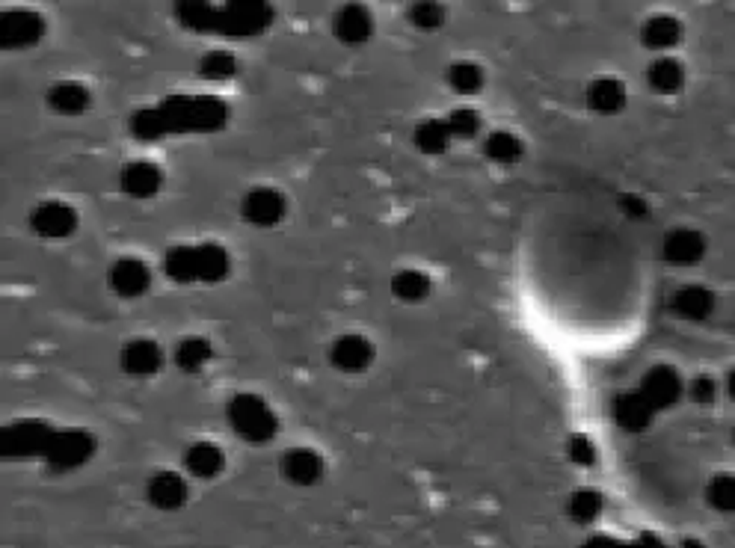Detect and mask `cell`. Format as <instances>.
Listing matches in <instances>:
<instances>
[{
    "label": "cell",
    "instance_id": "6da1fadb",
    "mask_svg": "<svg viewBox=\"0 0 735 548\" xmlns=\"http://www.w3.org/2000/svg\"><path fill=\"white\" fill-rule=\"evenodd\" d=\"M226 415L232 430L252 445L270 442L279 430L276 412L258 394H235L226 406Z\"/></svg>",
    "mask_w": 735,
    "mask_h": 548
},
{
    "label": "cell",
    "instance_id": "7a4b0ae2",
    "mask_svg": "<svg viewBox=\"0 0 735 548\" xmlns=\"http://www.w3.org/2000/svg\"><path fill=\"white\" fill-rule=\"evenodd\" d=\"M161 113L169 131H211L226 119V107L217 98H169Z\"/></svg>",
    "mask_w": 735,
    "mask_h": 548
},
{
    "label": "cell",
    "instance_id": "3957f363",
    "mask_svg": "<svg viewBox=\"0 0 735 548\" xmlns=\"http://www.w3.org/2000/svg\"><path fill=\"white\" fill-rule=\"evenodd\" d=\"M30 226L39 237H51V240H60V237L75 235L78 229V211L69 205V202H57V199H48V202H39L30 214Z\"/></svg>",
    "mask_w": 735,
    "mask_h": 548
},
{
    "label": "cell",
    "instance_id": "277c9868",
    "mask_svg": "<svg viewBox=\"0 0 735 548\" xmlns=\"http://www.w3.org/2000/svg\"><path fill=\"white\" fill-rule=\"evenodd\" d=\"M241 214L249 226L270 229L285 217V196L273 187H252L241 202Z\"/></svg>",
    "mask_w": 735,
    "mask_h": 548
},
{
    "label": "cell",
    "instance_id": "5b68a950",
    "mask_svg": "<svg viewBox=\"0 0 735 548\" xmlns=\"http://www.w3.org/2000/svg\"><path fill=\"white\" fill-rule=\"evenodd\" d=\"M95 451V439L89 433L81 430H69V433H54L48 448H45V457L57 466V469H78L81 463H86Z\"/></svg>",
    "mask_w": 735,
    "mask_h": 548
},
{
    "label": "cell",
    "instance_id": "8992f818",
    "mask_svg": "<svg viewBox=\"0 0 735 548\" xmlns=\"http://www.w3.org/2000/svg\"><path fill=\"white\" fill-rule=\"evenodd\" d=\"M641 397L653 406V409H670L679 397H682V380L673 368L667 365H655L644 374L641 380Z\"/></svg>",
    "mask_w": 735,
    "mask_h": 548
},
{
    "label": "cell",
    "instance_id": "52a82bcc",
    "mask_svg": "<svg viewBox=\"0 0 735 548\" xmlns=\"http://www.w3.org/2000/svg\"><path fill=\"white\" fill-rule=\"evenodd\" d=\"M329 359L338 371H347V374H359L371 365L374 359V347L365 335H356V332H347L341 338H335V344L329 347Z\"/></svg>",
    "mask_w": 735,
    "mask_h": 548
},
{
    "label": "cell",
    "instance_id": "ba28073f",
    "mask_svg": "<svg viewBox=\"0 0 735 548\" xmlns=\"http://www.w3.org/2000/svg\"><path fill=\"white\" fill-rule=\"evenodd\" d=\"M661 252L676 267H694L706 255V237L694 232V229H673V232L664 235Z\"/></svg>",
    "mask_w": 735,
    "mask_h": 548
},
{
    "label": "cell",
    "instance_id": "9c48e42d",
    "mask_svg": "<svg viewBox=\"0 0 735 548\" xmlns=\"http://www.w3.org/2000/svg\"><path fill=\"white\" fill-rule=\"evenodd\" d=\"M152 285V273L140 258H119L110 267V288L119 297H143Z\"/></svg>",
    "mask_w": 735,
    "mask_h": 548
},
{
    "label": "cell",
    "instance_id": "30bf717a",
    "mask_svg": "<svg viewBox=\"0 0 735 548\" xmlns=\"http://www.w3.org/2000/svg\"><path fill=\"white\" fill-rule=\"evenodd\" d=\"M164 365V350L152 338H134L122 347V368L131 377H152Z\"/></svg>",
    "mask_w": 735,
    "mask_h": 548
},
{
    "label": "cell",
    "instance_id": "8fae6325",
    "mask_svg": "<svg viewBox=\"0 0 735 548\" xmlns=\"http://www.w3.org/2000/svg\"><path fill=\"white\" fill-rule=\"evenodd\" d=\"M119 184L131 199H152L164 187V172L149 160H131L122 169Z\"/></svg>",
    "mask_w": 735,
    "mask_h": 548
},
{
    "label": "cell",
    "instance_id": "7c38bea8",
    "mask_svg": "<svg viewBox=\"0 0 735 548\" xmlns=\"http://www.w3.org/2000/svg\"><path fill=\"white\" fill-rule=\"evenodd\" d=\"M282 474L294 486H315L324 477V460L312 448H291L282 457Z\"/></svg>",
    "mask_w": 735,
    "mask_h": 548
},
{
    "label": "cell",
    "instance_id": "4fadbf2b",
    "mask_svg": "<svg viewBox=\"0 0 735 548\" xmlns=\"http://www.w3.org/2000/svg\"><path fill=\"white\" fill-rule=\"evenodd\" d=\"M332 30H335V36H338L344 45H362V42L371 39L374 21H371V15H368L365 6L350 3V6H344V9L335 12Z\"/></svg>",
    "mask_w": 735,
    "mask_h": 548
},
{
    "label": "cell",
    "instance_id": "5bb4252c",
    "mask_svg": "<svg viewBox=\"0 0 735 548\" xmlns=\"http://www.w3.org/2000/svg\"><path fill=\"white\" fill-rule=\"evenodd\" d=\"M3 42L9 48H27V45H36L45 33V24L39 15L33 12H24V9H15V12H6L3 15Z\"/></svg>",
    "mask_w": 735,
    "mask_h": 548
},
{
    "label": "cell",
    "instance_id": "9a60e30c",
    "mask_svg": "<svg viewBox=\"0 0 735 548\" xmlns=\"http://www.w3.org/2000/svg\"><path fill=\"white\" fill-rule=\"evenodd\" d=\"M146 495H149L152 507H158V510H178L187 501V483L178 471H158V474H152Z\"/></svg>",
    "mask_w": 735,
    "mask_h": 548
},
{
    "label": "cell",
    "instance_id": "2e32d148",
    "mask_svg": "<svg viewBox=\"0 0 735 548\" xmlns=\"http://www.w3.org/2000/svg\"><path fill=\"white\" fill-rule=\"evenodd\" d=\"M673 312L685 320H706L709 314L715 312V294L703 285H682L673 300H670Z\"/></svg>",
    "mask_w": 735,
    "mask_h": 548
},
{
    "label": "cell",
    "instance_id": "e0dca14e",
    "mask_svg": "<svg viewBox=\"0 0 735 548\" xmlns=\"http://www.w3.org/2000/svg\"><path fill=\"white\" fill-rule=\"evenodd\" d=\"M587 107L602 116H614L626 107V86L617 78H596L587 86Z\"/></svg>",
    "mask_w": 735,
    "mask_h": 548
},
{
    "label": "cell",
    "instance_id": "ac0fdd59",
    "mask_svg": "<svg viewBox=\"0 0 735 548\" xmlns=\"http://www.w3.org/2000/svg\"><path fill=\"white\" fill-rule=\"evenodd\" d=\"M653 412L655 409L641 397V392L620 394V397L614 400V418H617V424H620L623 430H632V433L650 427Z\"/></svg>",
    "mask_w": 735,
    "mask_h": 548
},
{
    "label": "cell",
    "instance_id": "d6986e66",
    "mask_svg": "<svg viewBox=\"0 0 735 548\" xmlns=\"http://www.w3.org/2000/svg\"><path fill=\"white\" fill-rule=\"evenodd\" d=\"M223 466H226V457L211 442H196V445H190L184 451V469L190 471L193 477H202V480L217 477L223 471Z\"/></svg>",
    "mask_w": 735,
    "mask_h": 548
},
{
    "label": "cell",
    "instance_id": "ffe728a7",
    "mask_svg": "<svg viewBox=\"0 0 735 548\" xmlns=\"http://www.w3.org/2000/svg\"><path fill=\"white\" fill-rule=\"evenodd\" d=\"M193 258H196V282H220L229 273V255L217 243L193 246Z\"/></svg>",
    "mask_w": 735,
    "mask_h": 548
},
{
    "label": "cell",
    "instance_id": "44dd1931",
    "mask_svg": "<svg viewBox=\"0 0 735 548\" xmlns=\"http://www.w3.org/2000/svg\"><path fill=\"white\" fill-rule=\"evenodd\" d=\"M48 104L63 116H78L89 107V92L78 80H60L48 92Z\"/></svg>",
    "mask_w": 735,
    "mask_h": 548
},
{
    "label": "cell",
    "instance_id": "7402d4cb",
    "mask_svg": "<svg viewBox=\"0 0 735 548\" xmlns=\"http://www.w3.org/2000/svg\"><path fill=\"white\" fill-rule=\"evenodd\" d=\"M641 39H644V45L653 48V51H667V48H673V45L682 39V24H679L673 15H653V18L644 24Z\"/></svg>",
    "mask_w": 735,
    "mask_h": 548
},
{
    "label": "cell",
    "instance_id": "603a6c76",
    "mask_svg": "<svg viewBox=\"0 0 735 548\" xmlns=\"http://www.w3.org/2000/svg\"><path fill=\"white\" fill-rule=\"evenodd\" d=\"M647 80H650V86H653L655 92L673 95V92H679L682 83H685V69H682V63L673 60V57H658L653 66H650V72H647Z\"/></svg>",
    "mask_w": 735,
    "mask_h": 548
},
{
    "label": "cell",
    "instance_id": "cb8c5ba5",
    "mask_svg": "<svg viewBox=\"0 0 735 548\" xmlns=\"http://www.w3.org/2000/svg\"><path fill=\"white\" fill-rule=\"evenodd\" d=\"M448 143H451V131H448L445 119H424L415 128V146L424 155H442L448 149Z\"/></svg>",
    "mask_w": 735,
    "mask_h": 548
},
{
    "label": "cell",
    "instance_id": "d4e9b609",
    "mask_svg": "<svg viewBox=\"0 0 735 548\" xmlns=\"http://www.w3.org/2000/svg\"><path fill=\"white\" fill-rule=\"evenodd\" d=\"M211 359H214V350H211V344H208L205 338H184V341L178 344V350H175V362H178V368L187 371V374L202 371Z\"/></svg>",
    "mask_w": 735,
    "mask_h": 548
},
{
    "label": "cell",
    "instance_id": "484cf974",
    "mask_svg": "<svg viewBox=\"0 0 735 548\" xmlns=\"http://www.w3.org/2000/svg\"><path fill=\"white\" fill-rule=\"evenodd\" d=\"M392 294L404 303H421L430 294V279L421 270H401L392 279Z\"/></svg>",
    "mask_w": 735,
    "mask_h": 548
},
{
    "label": "cell",
    "instance_id": "4316f807",
    "mask_svg": "<svg viewBox=\"0 0 735 548\" xmlns=\"http://www.w3.org/2000/svg\"><path fill=\"white\" fill-rule=\"evenodd\" d=\"M706 501L715 513H735V474L724 471V474H715L706 486Z\"/></svg>",
    "mask_w": 735,
    "mask_h": 548
},
{
    "label": "cell",
    "instance_id": "83f0119b",
    "mask_svg": "<svg viewBox=\"0 0 735 548\" xmlns=\"http://www.w3.org/2000/svg\"><path fill=\"white\" fill-rule=\"evenodd\" d=\"M525 152L522 140L510 131H492L490 137L484 140V155L495 160V163H516Z\"/></svg>",
    "mask_w": 735,
    "mask_h": 548
},
{
    "label": "cell",
    "instance_id": "f1b7e54d",
    "mask_svg": "<svg viewBox=\"0 0 735 548\" xmlns=\"http://www.w3.org/2000/svg\"><path fill=\"white\" fill-rule=\"evenodd\" d=\"M448 83L460 92V95H478L481 86H484V72L478 63L472 60H457L451 69H448Z\"/></svg>",
    "mask_w": 735,
    "mask_h": 548
},
{
    "label": "cell",
    "instance_id": "f546056e",
    "mask_svg": "<svg viewBox=\"0 0 735 548\" xmlns=\"http://www.w3.org/2000/svg\"><path fill=\"white\" fill-rule=\"evenodd\" d=\"M164 270L175 282H196V258L193 246H172L164 258Z\"/></svg>",
    "mask_w": 735,
    "mask_h": 548
},
{
    "label": "cell",
    "instance_id": "4dcf8cb0",
    "mask_svg": "<svg viewBox=\"0 0 735 548\" xmlns=\"http://www.w3.org/2000/svg\"><path fill=\"white\" fill-rule=\"evenodd\" d=\"M570 513L575 522L587 525L602 513V495L596 489H578L570 498Z\"/></svg>",
    "mask_w": 735,
    "mask_h": 548
},
{
    "label": "cell",
    "instance_id": "1f68e13d",
    "mask_svg": "<svg viewBox=\"0 0 735 548\" xmlns=\"http://www.w3.org/2000/svg\"><path fill=\"white\" fill-rule=\"evenodd\" d=\"M445 122H448L451 137H460V140H469V137H475V134L481 131V119H478V113H475V110H466V107L454 110V113H451Z\"/></svg>",
    "mask_w": 735,
    "mask_h": 548
},
{
    "label": "cell",
    "instance_id": "d6a6232c",
    "mask_svg": "<svg viewBox=\"0 0 735 548\" xmlns=\"http://www.w3.org/2000/svg\"><path fill=\"white\" fill-rule=\"evenodd\" d=\"M238 72V60L232 57V54H226V51H214V54H208L205 60H202V75L211 80H223V78H232Z\"/></svg>",
    "mask_w": 735,
    "mask_h": 548
},
{
    "label": "cell",
    "instance_id": "836d02e7",
    "mask_svg": "<svg viewBox=\"0 0 735 548\" xmlns=\"http://www.w3.org/2000/svg\"><path fill=\"white\" fill-rule=\"evenodd\" d=\"M409 21L421 30H436L445 21V9L439 3H415L409 9Z\"/></svg>",
    "mask_w": 735,
    "mask_h": 548
},
{
    "label": "cell",
    "instance_id": "e575fe53",
    "mask_svg": "<svg viewBox=\"0 0 735 548\" xmlns=\"http://www.w3.org/2000/svg\"><path fill=\"white\" fill-rule=\"evenodd\" d=\"M134 131H137V137H143V140H155V137L166 134L169 128H166L164 113H161V110H143V113L134 116Z\"/></svg>",
    "mask_w": 735,
    "mask_h": 548
},
{
    "label": "cell",
    "instance_id": "d590c367",
    "mask_svg": "<svg viewBox=\"0 0 735 548\" xmlns=\"http://www.w3.org/2000/svg\"><path fill=\"white\" fill-rule=\"evenodd\" d=\"M691 394H694L697 403H712L715 394H718V383H715L712 377H697V380L691 383Z\"/></svg>",
    "mask_w": 735,
    "mask_h": 548
},
{
    "label": "cell",
    "instance_id": "8d00e7d4",
    "mask_svg": "<svg viewBox=\"0 0 735 548\" xmlns=\"http://www.w3.org/2000/svg\"><path fill=\"white\" fill-rule=\"evenodd\" d=\"M570 451L572 460H578V463H590V460H593V448H590L584 439H575V445H572Z\"/></svg>",
    "mask_w": 735,
    "mask_h": 548
},
{
    "label": "cell",
    "instance_id": "74e56055",
    "mask_svg": "<svg viewBox=\"0 0 735 548\" xmlns=\"http://www.w3.org/2000/svg\"><path fill=\"white\" fill-rule=\"evenodd\" d=\"M727 394L735 400V368L730 371V377H727Z\"/></svg>",
    "mask_w": 735,
    "mask_h": 548
}]
</instances>
